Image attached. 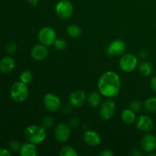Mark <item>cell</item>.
I'll return each mask as SVG.
<instances>
[{
    "instance_id": "cell-1",
    "label": "cell",
    "mask_w": 156,
    "mask_h": 156,
    "mask_svg": "<svg viewBox=\"0 0 156 156\" xmlns=\"http://www.w3.org/2000/svg\"><path fill=\"white\" fill-rule=\"evenodd\" d=\"M98 88L101 94L107 98L116 97L121 88V80L117 73L108 71L101 76L98 82Z\"/></svg>"
},
{
    "instance_id": "cell-2",
    "label": "cell",
    "mask_w": 156,
    "mask_h": 156,
    "mask_svg": "<svg viewBox=\"0 0 156 156\" xmlns=\"http://www.w3.org/2000/svg\"><path fill=\"white\" fill-rule=\"evenodd\" d=\"M24 136L27 141L34 144H40L45 140L47 132L44 126L38 125H30L24 131Z\"/></svg>"
},
{
    "instance_id": "cell-3",
    "label": "cell",
    "mask_w": 156,
    "mask_h": 156,
    "mask_svg": "<svg viewBox=\"0 0 156 156\" xmlns=\"http://www.w3.org/2000/svg\"><path fill=\"white\" fill-rule=\"evenodd\" d=\"M28 88L27 84L21 81L17 82L12 85L10 88V96L15 101L21 103L24 101L28 96Z\"/></svg>"
},
{
    "instance_id": "cell-4",
    "label": "cell",
    "mask_w": 156,
    "mask_h": 156,
    "mask_svg": "<svg viewBox=\"0 0 156 156\" xmlns=\"http://www.w3.org/2000/svg\"><path fill=\"white\" fill-rule=\"evenodd\" d=\"M56 13L59 18L62 19H68L73 15L74 9L73 5L68 0H60L56 5Z\"/></svg>"
},
{
    "instance_id": "cell-5",
    "label": "cell",
    "mask_w": 156,
    "mask_h": 156,
    "mask_svg": "<svg viewBox=\"0 0 156 156\" xmlns=\"http://www.w3.org/2000/svg\"><path fill=\"white\" fill-rule=\"evenodd\" d=\"M120 68L125 73H131L134 71L138 65V59L131 53L123 55L119 62Z\"/></svg>"
},
{
    "instance_id": "cell-6",
    "label": "cell",
    "mask_w": 156,
    "mask_h": 156,
    "mask_svg": "<svg viewBox=\"0 0 156 156\" xmlns=\"http://www.w3.org/2000/svg\"><path fill=\"white\" fill-rule=\"evenodd\" d=\"M38 40L44 45H53L56 40V33L52 27H44L40 30L38 33Z\"/></svg>"
},
{
    "instance_id": "cell-7",
    "label": "cell",
    "mask_w": 156,
    "mask_h": 156,
    "mask_svg": "<svg viewBox=\"0 0 156 156\" xmlns=\"http://www.w3.org/2000/svg\"><path fill=\"white\" fill-rule=\"evenodd\" d=\"M44 105L50 112L58 111L61 106L60 98L53 93H48L44 98Z\"/></svg>"
},
{
    "instance_id": "cell-8",
    "label": "cell",
    "mask_w": 156,
    "mask_h": 156,
    "mask_svg": "<svg viewBox=\"0 0 156 156\" xmlns=\"http://www.w3.org/2000/svg\"><path fill=\"white\" fill-rule=\"evenodd\" d=\"M116 110V105L114 101L106 100L101 105L100 116L104 120H108L114 116Z\"/></svg>"
},
{
    "instance_id": "cell-9",
    "label": "cell",
    "mask_w": 156,
    "mask_h": 156,
    "mask_svg": "<svg viewBox=\"0 0 156 156\" xmlns=\"http://www.w3.org/2000/svg\"><path fill=\"white\" fill-rule=\"evenodd\" d=\"M126 47V44L122 40H114L108 46L106 52L109 56H120L124 53Z\"/></svg>"
},
{
    "instance_id": "cell-10",
    "label": "cell",
    "mask_w": 156,
    "mask_h": 156,
    "mask_svg": "<svg viewBox=\"0 0 156 156\" xmlns=\"http://www.w3.org/2000/svg\"><path fill=\"white\" fill-rule=\"evenodd\" d=\"M71 130L69 126L66 123H59L55 127L54 136L56 140L60 143H65L69 139Z\"/></svg>"
},
{
    "instance_id": "cell-11",
    "label": "cell",
    "mask_w": 156,
    "mask_h": 156,
    "mask_svg": "<svg viewBox=\"0 0 156 156\" xmlns=\"http://www.w3.org/2000/svg\"><path fill=\"white\" fill-rule=\"evenodd\" d=\"M48 53L49 51L47 46L42 44L34 46L30 50V56L36 61L44 60L48 56Z\"/></svg>"
},
{
    "instance_id": "cell-12",
    "label": "cell",
    "mask_w": 156,
    "mask_h": 156,
    "mask_svg": "<svg viewBox=\"0 0 156 156\" xmlns=\"http://www.w3.org/2000/svg\"><path fill=\"white\" fill-rule=\"evenodd\" d=\"M136 127L143 132H149L154 127L153 120L149 116H140L136 120Z\"/></svg>"
},
{
    "instance_id": "cell-13",
    "label": "cell",
    "mask_w": 156,
    "mask_h": 156,
    "mask_svg": "<svg viewBox=\"0 0 156 156\" xmlns=\"http://www.w3.org/2000/svg\"><path fill=\"white\" fill-rule=\"evenodd\" d=\"M83 140L86 145L91 147L98 146L101 142L100 134L94 130H87L84 133Z\"/></svg>"
},
{
    "instance_id": "cell-14",
    "label": "cell",
    "mask_w": 156,
    "mask_h": 156,
    "mask_svg": "<svg viewBox=\"0 0 156 156\" xmlns=\"http://www.w3.org/2000/svg\"><path fill=\"white\" fill-rule=\"evenodd\" d=\"M142 149L146 152H152L156 149V136L153 134H146L141 140Z\"/></svg>"
},
{
    "instance_id": "cell-15",
    "label": "cell",
    "mask_w": 156,
    "mask_h": 156,
    "mask_svg": "<svg viewBox=\"0 0 156 156\" xmlns=\"http://www.w3.org/2000/svg\"><path fill=\"white\" fill-rule=\"evenodd\" d=\"M86 101V94L82 90H78L72 93L69 96V102L73 106L81 107Z\"/></svg>"
},
{
    "instance_id": "cell-16",
    "label": "cell",
    "mask_w": 156,
    "mask_h": 156,
    "mask_svg": "<svg viewBox=\"0 0 156 156\" xmlns=\"http://www.w3.org/2000/svg\"><path fill=\"white\" fill-rule=\"evenodd\" d=\"M15 67V59L11 56H5L0 60V71L5 74L11 73Z\"/></svg>"
},
{
    "instance_id": "cell-17",
    "label": "cell",
    "mask_w": 156,
    "mask_h": 156,
    "mask_svg": "<svg viewBox=\"0 0 156 156\" xmlns=\"http://www.w3.org/2000/svg\"><path fill=\"white\" fill-rule=\"evenodd\" d=\"M20 155L21 156H36L37 155V149L35 144L26 143L21 145L20 149Z\"/></svg>"
},
{
    "instance_id": "cell-18",
    "label": "cell",
    "mask_w": 156,
    "mask_h": 156,
    "mask_svg": "<svg viewBox=\"0 0 156 156\" xmlns=\"http://www.w3.org/2000/svg\"><path fill=\"white\" fill-rule=\"evenodd\" d=\"M121 119L126 124H132L136 120L135 113L129 108L123 110L121 114Z\"/></svg>"
},
{
    "instance_id": "cell-19",
    "label": "cell",
    "mask_w": 156,
    "mask_h": 156,
    "mask_svg": "<svg viewBox=\"0 0 156 156\" xmlns=\"http://www.w3.org/2000/svg\"><path fill=\"white\" fill-rule=\"evenodd\" d=\"M139 70L143 76L147 77V76H150L153 72V66H152V63H150L149 62L144 61L140 63V66H139Z\"/></svg>"
},
{
    "instance_id": "cell-20",
    "label": "cell",
    "mask_w": 156,
    "mask_h": 156,
    "mask_svg": "<svg viewBox=\"0 0 156 156\" xmlns=\"http://www.w3.org/2000/svg\"><path fill=\"white\" fill-rule=\"evenodd\" d=\"M101 100V98L100 94L97 92H91V94H89V95L88 96V98H87L88 105L92 108H97L100 105Z\"/></svg>"
},
{
    "instance_id": "cell-21",
    "label": "cell",
    "mask_w": 156,
    "mask_h": 156,
    "mask_svg": "<svg viewBox=\"0 0 156 156\" xmlns=\"http://www.w3.org/2000/svg\"><path fill=\"white\" fill-rule=\"evenodd\" d=\"M144 108L148 112H156V97L149 98L146 99L144 102Z\"/></svg>"
},
{
    "instance_id": "cell-22",
    "label": "cell",
    "mask_w": 156,
    "mask_h": 156,
    "mask_svg": "<svg viewBox=\"0 0 156 156\" xmlns=\"http://www.w3.org/2000/svg\"><path fill=\"white\" fill-rule=\"evenodd\" d=\"M67 34L69 35L71 37H79L82 34V30L79 26L76 25V24H72L67 27Z\"/></svg>"
},
{
    "instance_id": "cell-23",
    "label": "cell",
    "mask_w": 156,
    "mask_h": 156,
    "mask_svg": "<svg viewBox=\"0 0 156 156\" xmlns=\"http://www.w3.org/2000/svg\"><path fill=\"white\" fill-rule=\"evenodd\" d=\"M59 155L60 156H77L78 153L73 147L66 146L61 149L59 152Z\"/></svg>"
},
{
    "instance_id": "cell-24",
    "label": "cell",
    "mask_w": 156,
    "mask_h": 156,
    "mask_svg": "<svg viewBox=\"0 0 156 156\" xmlns=\"http://www.w3.org/2000/svg\"><path fill=\"white\" fill-rule=\"evenodd\" d=\"M20 80L25 84H29L33 80V74L29 70H25L22 72L20 75Z\"/></svg>"
},
{
    "instance_id": "cell-25",
    "label": "cell",
    "mask_w": 156,
    "mask_h": 156,
    "mask_svg": "<svg viewBox=\"0 0 156 156\" xmlns=\"http://www.w3.org/2000/svg\"><path fill=\"white\" fill-rule=\"evenodd\" d=\"M53 45H54L55 48H56V50H63L66 48L67 44L65 40L62 39V38H58V39L56 38V40L55 41Z\"/></svg>"
},
{
    "instance_id": "cell-26",
    "label": "cell",
    "mask_w": 156,
    "mask_h": 156,
    "mask_svg": "<svg viewBox=\"0 0 156 156\" xmlns=\"http://www.w3.org/2000/svg\"><path fill=\"white\" fill-rule=\"evenodd\" d=\"M53 123H54V118L48 116V117H46L44 119L42 124H43V126H44L45 129H47V128L52 127Z\"/></svg>"
},
{
    "instance_id": "cell-27",
    "label": "cell",
    "mask_w": 156,
    "mask_h": 156,
    "mask_svg": "<svg viewBox=\"0 0 156 156\" xmlns=\"http://www.w3.org/2000/svg\"><path fill=\"white\" fill-rule=\"evenodd\" d=\"M142 108V103L140 102V101L135 100L131 102V104L129 105V109H131L132 111H133L134 112H137V111H140Z\"/></svg>"
},
{
    "instance_id": "cell-28",
    "label": "cell",
    "mask_w": 156,
    "mask_h": 156,
    "mask_svg": "<svg viewBox=\"0 0 156 156\" xmlns=\"http://www.w3.org/2000/svg\"><path fill=\"white\" fill-rule=\"evenodd\" d=\"M21 145L18 143V141H11L9 142V147L11 151H13V152H18V151H20V149H21Z\"/></svg>"
},
{
    "instance_id": "cell-29",
    "label": "cell",
    "mask_w": 156,
    "mask_h": 156,
    "mask_svg": "<svg viewBox=\"0 0 156 156\" xmlns=\"http://www.w3.org/2000/svg\"><path fill=\"white\" fill-rule=\"evenodd\" d=\"M6 51L8 52L10 54H12V53H15L17 50V45L13 42H10L6 45Z\"/></svg>"
},
{
    "instance_id": "cell-30",
    "label": "cell",
    "mask_w": 156,
    "mask_h": 156,
    "mask_svg": "<svg viewBox=\"0 0 156 156\" xmlns=\"http://www.w3.org/2000/svg\"><path fill=\"white\" fill-rule=\"evenodd\" d=\"M12 155L10 150L6 149H0V156H10Z\"/></svg>"
},
{
    "instance_id": "cell-31",
    "label": "cell",
    "mask_w": 156,
    "mask_h": 156,
    "mask_svg": "<svg viewBox=\"0 0 156 156\" xmlns=\"http://www.w3.org/2000/svg\"><path fill=\"white\" fill-rule=\"evenodd\" d=\"M150 86L152 89L156 92V76L152 78L150 81Z\"/></svg>"
},
{
    "instance_id": "cell-32",
    "label": "cell",
    "mask_w": 156,
    "mask_h": 156,
    "mask_svg": "<svg viewBox=\"0 0 156 156\" xmlns=\"http://www.w3.org/2000/svg\"><path fill=\"white\" fill-rule=\"evenodd\" d=\"M101 156H113V152L110 149H105L100 153Z\"/></svg>"
},
{
    "instance_id": "cell-33",
    "label": "cell",
    "mask_w": 156,
    "mask_h": 156,
    "mask_svg": "<svg viewBox=\"0 0 156 156\" xmlns=\"http://www.w3.org/2000/svg\"><path fill=\"white\" fill-rule=\"evenodd\" d=\"M27 1L33 6H36L37 5V3L39 2L40 0H27Z\"/></svg>"
}]
</instances>
